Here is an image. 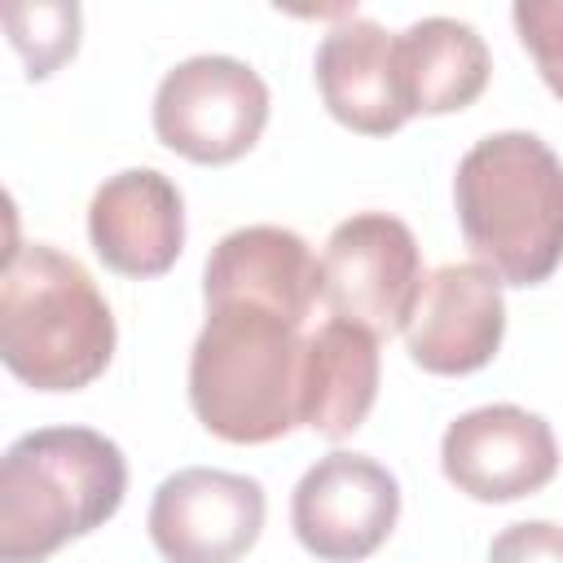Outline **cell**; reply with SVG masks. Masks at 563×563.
I'll return each instance as SVG.
<instances>
[{
	"mask_svg": "<svg viewBox=\"0 0 563 563\" xmlns=\"http://www.w3.org/2000/svg\"><path fill=\"white\" fill-rule=\"evenodd\" d=\"M303 334L268 308L216 303L189 352L194 418L229 444H268L299 427Z\"/></svg>",
	"mask_w": 563,
	"mask_h": 563,
	"instance_id": "277c9868",
	"label": "cell"
},
{
	"mask_svg": "<svg viewBox=\"0 0 563 563\" xmlns=\"http://www.w3.org/2000/svg\"><path fill=\"white\" fill-rule=\"evenodd\" d=\"M422 282L413 229L387 211H356L325 238L321 303L334 321L361 325L374 339L396 334L409 325Z\"/></svg>",
	"mask_w": 563,
	"mask_h": 563,
	"instance_id": "8992f818",
	"label": "cell"
},
{
	"mask_svg": "<svg viewBox=\"0 0 563 563\" xmlns=\"http://www.w3.org/2000/svg\"><path fill=\"white\" fill-rule=\"evenodd\" d=\"M396 70L405 110L413 114H453L466 110L493 75L484 35L457 18H422L396 35Z\"/></svg>",
	"mask_w": 563,
	"mask_h": 563,
	"instance_id": "9a60e30c",
	"label": "cell"
},
{
	"mask_svg": "<svg viewBox=\"0 0 563 563\" xmlns=\"http://www.w3.org/2000/svg\"><path fill=\"white\" fill-rule=\"evenodd\" d=\"M453 207L475 264L506 286H541L563 264V163L537 132L475 141L457 163Z\"/></svg>",
	"mask_w": 563,
	"mask_h": 563,
	"instance_id": "7a4b0ae2",
	"label": "cell"
},
{
	"mask_svg": "<svg viewBox=\"0 0 563 563\" xmlns=\"http://www.w3.org/2000/svg\"><path fill=\"white\" fill-rule=\"evenodd\" d=\"M119 330L92 273L48 242L9 246L0 273V361L35 391H79L106 374Z\"/></svg>",
	"mask_w": 563,
	"mask_h": 563,
	"instance_id": "6da1fadb",
	"label": "cell"
},
{
	"mask_svg": "<svg viewBox=\"0 0 563 563\" xmlns=\"http://www.w3.org/2000/svg\"><path fill=\"white\" fill-rule=\"evenodd\" d=\"M506 334L501 277L484 264H440L427 273L413 317L405 325V347L418 369L457 378L484 369Z\"/></svg>",
	"mask_w": 563,
	"mask_h": 563,
	"instance_id": "30bf717a",
	"label": "cell"
},
{
	"mask_svg": "<svg viewBox=\"0 0 563 563\" xmlns=\"http://www.w3.org/2000/svg\"><path fill=\"white\" fill-rule=\"evenodd\" d=\"M128 493L123 449L92 427H40L0 462V563H44L88 537Z\"/></svg>",
	"mask_w": 563,
	"mask_h": 563,
	"instance_id": "3957f363",
	"label": "cell"
},
{
	"mask_svg": "<svg viewBox=\"0 0 563 563\" xmlns=\"http://www.w3.org/2000/svg\"><path fill=\"white\" fill-rule=\"evenodd\" d=\"M202 299L268 308L290 325H303L321 299V260L295 229L246 224L224 233L202 264Z\"/></svg>",
	"mask_w": 563,
	"mask_h": 563,
	"instance_id": "7c38bea8",
	"label": "cell"
},
{
	"mask_svg": "<svg viewBox=\"0 0 563 563\" xmlns=\"http://www.w3.org/2000/svg\"><path fill=\"white\" fill-rule=\"evenodd\" d=\"M317 92L325 110L361 132V136H391L409 123L400 70H396V35L369 18H347L325 31L317 44Z\"/></svg>",
	"mask_w": 563,
	"mask_h": 563,
	"instance_id": "4fadbf2b",
	"label": "cell"
},
{
	"mask_svg": "<svg viewBox=\"0 0 563 563\" xmlns=\"http://www.w3.org/2000/svg\"><path fill=\"white\" fill-rule=\"evenodd\" d=\"M88 242L119 277H163L185 251V198L154 167L106 176L88 202Z\"/></svg>",
	"mask_w": 563,
	"mask_h": 563,
	"instance_id": "8fae6325",
	"label": "cell"
},
{
	"mask_svg": "<svg viewBox=\"0 0 563 563\" xmlns=\"http://www.w3.org/2000/svg\"><path fill=\"white\" fill-rule=\"evenodd\" d=\"M264 488L251 475L185 466L154 488L150 541L167 563H238L264 532Z\"/></svg>",
	"mask_w": 563,
	"mask_h": 563,
	"instance_id": "ba28073f",
	"label": "cell"
},
{
	"mask_svg": "<svg viewBox=\"0 0 563 563\" xmlns=\"http://www.w3.org/2000/svg\"><path fill=\"white\" fill-rule=\"evenodd\" d=\"M4 26L31 79H48L79 48V4H9Z\"/></svg>",
	"mask_w": 563,
	"mask_h": 563,
	"instance_id": "2e32d148",
	"label": "cell"
},
{
	"mask_svg": "<svg viewBox=\"0 0 563 563\" xmlns=\"http://www.w3.org/2000/svg\"><path fill=\"white\" fill-rule=\"evenodd\" d=\"M400 519V484L365 453L317 457L290 493V528L321 563L369 559Z\"/></svg>",
	"mask_w": 563,
	"mask_h": 563,
	"instance_id": "52a82bcc",
	"label": "cell"
},
{
	"mask_svg": "<svg viewBox=\"0 0 563 563\" xmlns=\"http://www.w3.org/2000/svg\"><path fill=\"white\" fill-rule=\"evenodd\" d=\"M488 563H563V523L523 519L493 537Z\"/></svg>",
	"mask_w": 563,
	"mask_h": 563,
	"instance_id": "ac0fdd59",
	"label": "cell"
},
{
	"mask_svg": "<svg viewBox=\"0 0 563 563\" xmlns=\"http://www.w3.org/2000/svg\"><path fill=\"white\" fill-rule=\"evenodd\" d=\"M510 18L519 31V44L537 62V75L563 101V0H519Z\"/></svg>",
	"mask_w": 563,
	"mask_h": 563,
	"instance_id": "e0dca14e",
	"label": "cell"
},
{
	"mask_svg": "<svg viewBox=\"0 0 563 563\" xmlns=\"http://www.w3.org/2000/svg\"><path fill=\"white\" fill-rule=\"evenodd\" d=\"M268 123V84L238 57L198 53L176 62L154 92V136L202 167L255 150Z\"/></svg>",
	"mask_w": 563,
	"mask_h": 563,
	"instance_id": "5b68a950",
	"label": "cell"
},
{
	"mask_svg": "<svg viewBox=\"0 0 563 563\" xmlns=\"http://www.w3.org/2000/svg\"><path fill=\"white\" fill-rule=\"evenodd\" d=\"M378 339L347 321H325L303 339L299 374V427L343 440L352 435L378 396Z\"/></svg>",
	"mask_w": 563,
	"mask_h": 563,
	"instance_id": "5bb4252c",
	"label": "cell"
},
{
	"mask_svg": "<svg viewBox=\"0 0 563 563\" xmlns=\"http://www.w3.org/2000/svg\"><path fill=\"white\" fill-rule=\"evenodd\" d=\"M440 471L471 501H519L559 471V440L541 413L519 405H479L440 435Z\"/></svg>",
	"mask_w": 563,
	"mask_h": 563,
	"instance_id": "9c48e42d",
	"label": "cell"
}]
</instances>
